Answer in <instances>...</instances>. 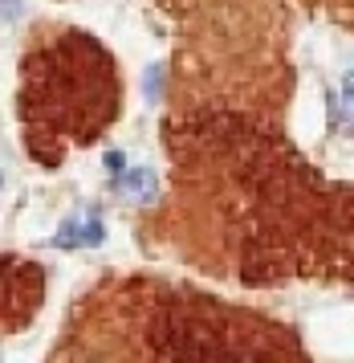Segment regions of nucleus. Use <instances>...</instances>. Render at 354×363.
Here are the masks:
<instances>
[]
</instances>
